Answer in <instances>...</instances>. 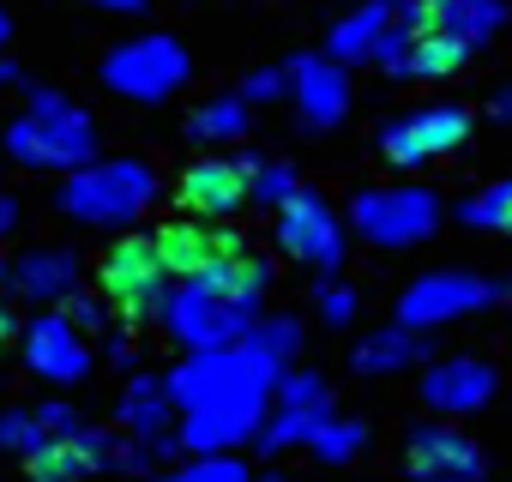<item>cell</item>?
Wrapping results in <instances>:
<instances>
[{
  "label": "cell",
  "mask_w": 512,
  "mask_h": 482,
  "mask_svg": "<svg viewBox=\"0 0 512 482\" xmlns=\"http://www.w3.org/2000/svg\"><path fill=\"white\" fill-rule=\"evenodd\" d=\"M187 73H193V61L175 37H133V43L109 49V61H103V85L133 103H163L169 91L187 85Z\"/></svg>",
  "instance_id": "7"
},
{
  "label": "cell",
  "mask_w": 512,
  "mask_h": 482,
  "mask_svg": "<svg viewBox=\"0 0 512 482\" xmlns=\"http://www.w3.org/2000/svg\"><path fill=\"white\" fill-rule=\"evenodd\" d=\"M362 440H368V428H362V422H344V416H320L314 434H308V446H314L320 464H344V458H356Z\"/></svg>",
  "instance_id": "26"
},
{
  "label": "cell",
  "mask_w": 512,
  "mask_h": 482,
  "mask_svg": "<svg viewBox=\"0 0 512 482\" xmlns=\"http://www.w3.org/2000/svg\"><path fill=\"white\" fill-rule=\"evenodd\" d=\"M398 19V0H368V7H356L338 31H332V43H326V55H338V61H368V49L380 43V31Z\"/></svg>",
  "instance_id": "20"
},
{
  "label": "cell",
  "mask_w": 512,
  "mask_h": 482,
  "mask_svg": "<svg viewBox=\"0 0 512 482\" xmlns=\"http://www.w3.org/2000/svg\"><path fill=\"white\" fill-rule=\"evenodd\" d=\"M79 278H85V266H79L73 248H31L7 266V290L37 302V308H61L79 290Z\"/></svg>",
  "instance_id": "16"
},
{
  "label": "cell",
  "mask_w": 512,
  "mask_h": 482,
  "mask_svg": "<svg viewBox=\"0 0 512 482\" xmlns=\"http://www.w3.org/2000/svg\"><path fill=\"white\" fill-rule=\"evenodd\" d=\"M7 37H13V19H7V7H0V49H7Z\"/></svg>",
  "instance_id": "43"
},
{
  "label": "cell",
  "mask_w": 512,
  "mask_h": 482,
  "mask_svg": "<svg viewBox=\"0 0 512 482\" xmlns=\"http://www.w3.org/2000/svg\"><path fill=\"white\" fill-rule=\"evenodd\" d=\"M61 314H67V320H73V326H79V332H85V338H91V332H103V326H109V308H103V302H91V296H79V290H73V296H67V302H61Z\"/></svg>",
  "instance_id": "34"
},
{
  "label": "cell",
  "mask_w": 512,
  "mask_h": 482,
  "mask_svg": "<svg viewBox=\"0 0 512 482\" xmlns=\"http://www.w3.org/2000/svg\"><path fill=\"white\" fill-rule=\"evenodd\" d=\"M91 7H103V13H139L145 0H91Z\"/></svg>",
  "instance_id": "39"
},
{
  "label": "cell",
  "mask_w": 512,
  "mask_h": 482,
  "mask_svg": "<svg viewBox=\"0 0 512 482\" xmlns=\"http://www.w3.org/2000/svg\"><path fill=\"white\" fill-rule=\"evenodd\" d=\"M422 356H428V344H422L410 326H392V332L362 338V344L350 350V368H356V374H398V368H410V362H422Z\"/></svg>",
  "instance_id": "19"
},
{
  "label": "cell",
  "mask_w": 512,
  "mask_h": 482,
  "mask_svg": "<svg viewBox=\"0 0 512 482\" xmlns=\"http://www.w3.org/2000/svg\"><path fill=\"white\" fill-rule=\"evenodd\" d=\"M320 416H326V410H284L278 422H266V428H253V446H260V452H284V446L308 440Z\"/></svg>",
  "instance_id": "30"
},
{
  "label": "cell",
  "mask_w": 512,
  "mask_h": 482,
  "mask_svg": "<svg viewBox=\"0 0 512 482\" xmlns=\"http://www.w3.org/2000/svg\"><path fill=\"white\" fill-rule=\"evenodd\" d=\"M494 115H500V121H512V85H500V91H494Z\"/></svg>",
  "instance_id": "41"
},
{
  "label": "cell",
  "mask_w": 512,
  "mask_h": 482,
  "mask_svg": "<svg viewBox=\"0 0 512 482\" xmlns=\"http://www.w3.org/2000/svg\"><path fill=\"white\" fill-rule=\"evenodd\" d=\"M494 368L482 362V356H446V362H434L428 374H422V398H428V410H440V416H470V410H482L488 398H494Z\"/></svg>",
  "instance_id": "17"
},
{
  "label": "cell",
  "mask_w": 512,
  "mask_h": 482,
  "mask_svg": "<svg viewBox=\"0 0 512 482\" xmlns=\"http://www.w3.org/2000/svg\"><path fill=\"white\" fill-rule=\"evenodd\" d=\"M266 290H272V266L253 260V254H235V260H223L199 278H181V290L163 296L157 320L187 350H223V344H241V332L260 320Z\"/></svg>",
  "instance_id": "1"
},
{
  "label": "cell",
  "mask_w": 512,
  "mask_h": 482,
  "mask_svg": "<svg viewBox=\"0 0 512 482\" xmlns=\"http://www.w3.org/2000/svg\"><path fill=\"white\" fill-rule=\"evenodd\" d=\"M314 302H320V320L326 326H350V314H356V290L350 284H332V278L314 290Z\"/></svg>",
  "instance_id": "33"
},
{
  "label": "cell",
  "mask_w": 512,
  "mask_h": 482,
  "mask_svg": "<svg viewBox=\"0 0 512 482\" xmlns=\"http://www.w3.org/2000/svg\"><path fill=\"white\" fill-rule=\"evenodd\" d=\"M260 482H290V476H260Z\"/></svg>",
  "instance_id": "45"
},
{
  "label": "cell",
  "mask_w": 512,
  "mask_h": 482,
  "mask_svg": "<svg viewBox=\"0 0 512 482\" xmlns=\"http://www.w3.org/2000/svg\"><path fill=\"white\" fill-rule=\"evenodd\" d=\"M25 368L49 386H79L85 368H91V350H85V332L67 320V314H37L25 326Z\"/></svg>",
  "instance_id": "13"
},
{
  "label": "cell",
  "mask_w": 512,
  "mask_h": 482,
  "mask_svg": "<svg viewBox=\"0 0 512 482\" xmlns=\"http://www.w3.org/2000/svg\"><path fill=\"white\" fill-rule=\"evenodd\" d=\"M458 217H464L470 229H500V235H512V181L482 187L476 199H464V205H458Z\"/></svg>",
  "instance_id": "27"
},
{
  "label": "cell",
  "mask_w": 512,
  "mask_h": 482,
  "mask_svg": "<svg viewBox=\"0 0 512 482\" xmlns=\"http://www.w3.org/2000/svg\"><path fill=\"white\" fill-rule=\"evenodd\" d=\"M500 25H506V7H500V0H440V31L464 37L470 49L488 43Z\"/></svg>",
  "instance_id": "25"
},
{
  "label": "cell",
  "mask_w": 512,
  "mask_h": 482,
  "mask_svg": "<svg viewBox=\"0 0 512 482\" xmlns=\"http://www.w3.org/2000/svg\"><path fill=\"white\" fill-rule=\"evenodd\" d=\"M488 302H500V284L476 278V272H428L398 296V326L422 332V326H446L464 314H482Z\"/></svg>",
  "instance_id": "9"
},
{
  "label": "cell",
  "mask_w": 512,
  "mask_h": 482,
  "mask_svg": "<svg viewBox=\"0 0 512 482\" xmlns=\"http://www.w3.org/2000/svg\"><path fill=\"white\" fill-rule=\"evenodd\" d=\"M97 284H103L115 320L139 332L145 320L163 314L169 266H163V254H157L151 235H121V241H109V254H103V266H97Z\"/></svg>",
  "instance_id": "5"
},
{
  "label": "cell",
  "mask_w": 512,
  "mask_h": 482,
  "mask_svg": "<svg viewBox=\"0 0 512 482\" xmlns=\"http://www.w3.org/2000/svg\"><path fill=\"white\" fill-rule=\"evenodd\" d=\"M13 223H19V205H13V199H7V193H0V235H7V229H13Z\"/></svg>",
  "instance_id": "40"
},
{
  "label": "cell",
  "mask_w": 512,
  "mask_h": 482,
  "mask_svg": "<svg viewBox=\"0 0 512 482\" xmlns=\"http://www.w3.org/2000/svg\"><path fill=\"white\" fill-rule=\"evenodd\" d=\"M151 482H247V464L229 458V452H199L193 464L163 470V476H151Z\"/></svg>",
  "instance_id": "29"
},
{
  "label": "cell",
  "mask_w": 512,
  "mask_h": 482,
  "mask_svg": "<svg viewBox=\"0 0 512 482\" xmlns=\"http://www.w3.org/2000/svg\"><path fill=\"white\" fill-rule=\"evenodd\" d=\"M49 434H43V422H37V410H7L0 416V452H37Z\"/></svg>",
  "instance_id": "32"
},
{
  "label": "cell",
  "mask_w": 512,
  "mask_h": 482,
  "mask_svg": "<svg viewBox=\"0 0 512 482\" xmlns=\"http://www.w3.org/2000/svg\"><path fill=\"white\" fill-rule=\"evenodd\" d=\"M284 91H290V73H278V67L247 73V85H241V97H247V103H266V97H284Z\"/></svg>",
  "instance_id": "35"
},
{
  "label": "cell",
  "mask_w": 512,
  "mask_h": 482,
  "mask_svg": "<svg viewBox=\"0 0 512 482\" xmlns=\"http://www.w3.org/2000/svg\"><path fill=\"white\" fill-rule=\"evenodd\" d=\"M290 97L302 109L308 127H338L344 109H350V79H344V61L338 55H302L290 67Z\"/></svg>",
  "instance_id": "15"
},
{
  "label": "cell",
  "mask_w": 512,
  "mask_h": 482,
  "mask_svg": "<svg viewBox=\"0 0 512 482\" xmlns=\"http://www.w3.org/2000/svg\"><path fill=\"white\" fill-rule=\"evenodd\" d=\"M470 61V43L452 37V31H428L410 43V73L404 79H446V73H464Z\"/></svg>",
  "instance_id": "23"
},
{
  "label": "cell",
  "mask_w": 512,
  "mask_h": 482,
  "mask_svg": "<svg viewBox=\"0 0 512 482\" xmlns=\"http://www.w3.org/2000/svg\"><path fill=\"white\" fill-rule=\"evenodd\" d=\"M157 199V175L139 157H109V163H85L73 169V181L61 187V211L79 223H133L145 205Z\"/></svg>",
  "instance_id": "4"
},
{
  "label": "cell",
  "mask_w": 512,
  "mask_h": 482,
  "mask_svg": "<svg viewBox=\"0 0 512 482\" xmlns=\"http://www.w3.org/2000/svg\"><path fill=\"white\" fill-rule=\"evenodd\" d=\"M169 410H175V398H169L163 380H133L127 398H121V422H127V434H139V440H163V434H169Z\"/></svg>",
  "instance_id": "21"
},
{
  "label": "cell",
  "mask_w": 512,
  "mask_h": 482,
  "mask_svg": "<svg viewBox=\"0 0 512 482\" xmlns=\"http://www.w3.org/2000/svg\"><path fill=\"white\" fill-rule=\"evenodd\" d=\"M404 464L416 482H482V452L476 440H464L458 428H410Z\"/></svg>",
  "instance_id": "14"
},
{
  "label": "cell",
  "mask_w": 512,
  "mask_h": 482,
  "mask_svg": "<svg viewBox=\"0 0 512 482\" xmlns=\"http://www.w3.org/2000/svg\"><path fill=\"white\" fill-rule=\"evenodd\" d=\"M13 79H19V67H13L7 55H0V85H13Z\"/></svg>",
  "instance_id": "42"
},
{
  "label": "cell",
  "mask_w": 512,
  "mask_h": 482,
  "mask_svg": "<svg viewBox=\"0 0 512 482\" xmlns=\"http://www.w3.org/2000/svg\"><path fill=\"white\" fill-rule=\"evenodd\" d=\"M133 356H139V344H133V326H121V332H109V362H121V368H133Z\"/></svg>",
  "instance_id": "37"
},
{
  "label": "cell",
  "mask_w": 512,
  "mask_h": 482,
  "mask_svg": "<svg viewBox=\"0 0 512 482\" xmlns=\"http://www.w3.org/2000/svg\"><path fill=\"white\" fill-rule=\"evenodd\" d=\"M37 422H43V434H73L79 428V416L67 404H37Z\"/></svg>",
  "instance_id": "36"
},
{
  "label": "cell",
  "mask_w": 512,
  "mask_h": 482,
  "mask_svg": "<svg viewBox=\"0 0 512 482\" xmlns=\"http://www.w3.org/2000/svg\"><path fill=\"white\" fill-rule=\"evenodd\" d=\"M247 133V97H211L187 115V139L193 145H223Z\"/></svg>",
  "instance_id": "24"
},
{
  "label": "cell",
  "mask_w": 512,
  "mask_h": 482,
  "mask_svg": "<svg viewBox=\"0 0 512 482\" xmlns=\"http://www.w3.org/2000/svg\"><path fill=\"white\" fill-rule=\"evenodd\" d=\"M7 151L25 169H85L97 157V127L61 91H31V109L7 127Z\"/></svg>",
  "instance_id": "2"
},
{
  "label": "cell",
  "mask_w": 512,
  "mask_h": 482,
  "mask_svg": "<svg viewBox=\"0 0 512 482\" xmlns=\"http://www.w3.org/2000/svg\"><path fill=\"white\" fill-rule=\"evenodd\" d=\"M272 380L278 374L247 344H223V350H193L163 386H169L175 410H199V404H266Z\"/></svg>",
  "instance_id": "3"
},
{
  "label": "cell",
  "mask_w": 512,
  "mask_h": 482,
  "mask_svg": "<svg viewBox=\"0 0 512 482\" xmlns=\"http://www.w3.org/2000/svg\"><path fill=\"white\" fill-rule=\"evenodd\" d=\"M13 338H19V320H13L7 302H0V344H13Z\"/></svg>",
  "instance_id": "38"
},
{
  "label": "cell",
  "mask_w": 512,
  "mask_h": 482,
  "mask_svg": "<svg viewBox=\"0 0 512 482\" xmlns=\"http://www.w3.org/2000/svg\"><path fill=\"white\" fill-rule=\"evenodd\" d=\"M241 344L260 356L272 374H284V368L296 362V350H302V326H296L290 314H278V320H253V326L241 332Z\"/></svg>",
  "instance_id": "22"
},
{
  "label": "cell",
  "mask_w": 512,
  "mask_h": 482,
  "mask_svg": "<svg viewBox=\"0 0 512 482\" xmlns=\"http://www.w3.org/2000/svg\"><path fill=\"white\" fill-rule=\"evenodd\" d=\"M278 248L314 272H338L344 266V229L332 217V205L308 187H296L284 205H278Z\"/></svg>",
  "instance_id": "11"
},
{
  "label": "cell",
  "mask_w": 512,
  "mask_h": 482,
  "mask_svg": "<svg viewBox=\"0 0 512 482\" xmlns=\"http://www.w3.org/2000/svg\"><path fill=\"white\" fill-rule=\"evenodd\" d=\"M151 241H157V254H163L169 278H199V272H211V266H223V260L247 254L241 229H229L223 217H199V211L157 223V235H151Z\"/></svg>",
  "instance_id": "8"
},
{
  "label": "cell",
  "mask_w": 512,
  "mask_h": 482,
  "mask_svg": "<svg viewBox=\"0 0 512 482\" xmlns=\"http://www.w3.org/2000/svg\"><path fill=\"white\" fill-rule=\"evenodd\" d=\"M253 422H260V404H199L181 422V446L187 452H229L235 440L253 434Z\"/></svg>",
  "instance_id": "18"
},
{
  "label": "cell",
  "mask_w": 512,
  "mask_h": 482,
  "mask_svg": "<svg viewBox=\"0 0 512 482\" xmlns=\"http://www.w3.org/2000/svg\"><path fill=\"white\" fill-rule=\"evenodd\" d=\"M296 187H302V181H296V169H290V163H260V157H253V205L278 211Z\"/></svg>",
  "instance_id": "31"
},
{
  "label": "cell",
  "mask_w": 512,
  "mask_h": 482,
  "mask_svg": "<svg viewBox=\"0 0 512 482\" xmlns=\"http://www.w3.org/2000/svg\"><path fill=\"white\" fill-rule=\"evenodd\" d=\"M272 386H278V404L284 410H326L332 404V386L320 374H308V368H284Z\"/></svg>",
  "instance_id": "28"
},
{
  "label": "cell",
  "mask_w": 512,
  "mask_h": 482,
  "mask_svg": "<svg viewBox=\"0 0 512 482\" xmlns=\"http://www.w3.org/2000/svg\"><path fill=\"white\" fill-rule=\"evenodd\" d=\"M356 235H368L374 248H416L440 229V199L428 187H368L350 205Z\"/></svg>",
  "instance_id": "6"
},
{
  "label": "cell",
  "mask_w": 512,
  "mask_h": 482,
  "mask_svg": "<svg viewBox=\"0 0 512 482\" xmlns=\"http://www.w3.org/2000/svg\"><path fill=\"white\" fill-rule=\"evenodd\" d=\"M464 139H470V109H458V103H434V109H416V115H398L380 127V151L398 169L434 163V157L458 151Z\"/></svg>",
  "instance_id": "10"
},
{
  "label": "cell",
  "mask_w": 512,
  "mask_h": 482,
  "mask_svg": "<svg viewBox=\"0 0 512 482\" xmlns=\"http://www.w3.org/2000/svg\"><path fill=\"white\" fill-rule=\"evenodd\" d=\"M175 205L199 217H229L253 205V157H199L175 181Z\"/></svg>",
  "instance_id": "12"
},
{
  "label": "cell",
  "mask_w": 512,
  "mask_h": 482,
  "mask_svg": "<svg viewBox=\"0 0 512 482\" xmlns=\"http://www.w3.org/2000/svg\"><path fill=\"white\" fill-rule=\"evenodd\" d=\"M0 296H7V260H0Z\"/></svg>",
  "instance_id": "44"
}]
</instances>
